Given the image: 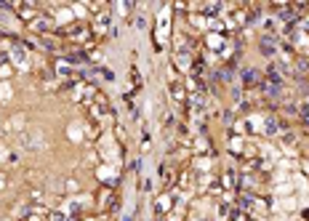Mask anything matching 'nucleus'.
Masks as SVG:
<instances>
[{"label": "nucleus", "mask_w": 309, "mask_h": 221, "mask_svg": "<svg viewBox=\"0 0 309 221\" xmlns=\"http://www.w3.org/2000/svg\"><path fill=\"white\" fill-rule=\"evenodd\" d=\"M173 64H176L179 72L192 75V69H195V54H192V51H173Z\"/></svg>", "instance_id": "4"}, {"label": "nucleus", "mask_w": 309, "mask_h": 221, "mask_svg": "<svg viewBox=\"0 0 309 221\" xmlns=\"http://www.w3.org/2000/svg\"><path fill=\"white\" fill-rule=\"evenodd\" d=\"M8 62L16 64V69H30V51L24 43H8Z\"/></svg>", "instance_id": "2"}, {"label": "nucleus", "mask_w": 309, "mask_h": 221, "mask_svg": "<svg viewBox=\"0 0 309 221\" xmlns=\"http://www.w3.org/2000/svg\"><path fill=\"white\" fill-rule=\"evenodd\" d=\"M67 136H69L72 141H80V139H83V133H80V126H72L69 131H67Z\"/></svg>", "instance_id": "27"}, {"label": "nucleus", "mask_w": 309, "mask_h": 221, "mask_svg": "<svg viewBox=\"0 0 309 221\" xmlns=\"http://www.w3.org/2000/svg\"><path fill=\"white\" fill-rule=\"evenodd\" d=\"M171 8L166 5V8L160 11V19H157V43H166L168 40V32H171Z\"/></svg>", "instance_id": "6"}, {"label": "nucleus", "mask_w": 309, "mask_h": 221, "mask_svg": "<svg viewBox=\"0 0 309 221\" xmlns=\"http://www.w3.org/2000/svg\"><path fill=\"white\" fill-rule=\"evenodd\" d=\"M229 152L242 155V152H245V139H242V136H232V139H229Z\"/></svg>", "instance_id": "19"}, {"label": "nucleus", "mask_w": 309, "mask_h": 221, "mask_svg": "<svg viewBox=\"0 0 309 221\" xmlns=\"http://www.w3.org/2000/svg\"><path fill=\"white\" fill-rule=\"evenodd\" d=\"M134 22H136V30H147V16H141V14H139V16L134 19Z\"/></svg>", "instance_id": "28"}, {"label": "nucleus", "mask_w": 309, "mask_h": 221, "mask_svg": "<svg viewBox=\"0 0 309 221\" xmlns=\"http://www.w3.org/2000/svg\"><path fill=\"white\" fill-rule=\"evenodd\" d=\"M56 75L59 77H64V80H69V77H75V80H77V75H75V67H72V64L67 62V59H64V56H62V59H56Z\"/></svg>", "instance_id": "12"}, {"label": "nucleus", "mask_w": 309, "mask_h": 221, "mask_svg": "<svg viewBox=\"0 0 309 221\" xmlns=\"http://www.w3.org/2000/svg\"><path fill=\"white\" fill-rule=\"evenodd\" d=\"M72 14H75V16H85V5H72Z\"/></svg>", "instance_id": "31"}, {"label": "nucleus", "mask_w": 309, "mask_h": 221, "mask_svg": "<svg viewBox=\"0 0 309 221\" xmlns=\"http://www.w3.org/2000/svg\"><path fill=\"white\" fill-rule=\"evenodd\" d=\"M3 189H5V176L0 173V192H3Z\"/></svg>", "instance_id": "32"}, {"label": "nucleus", "mask_w": 309, "mask_h": 221, "mask_svg": "<svg viewBox=\"0 0 309 221\" xmlns=\"http://www.w3.org/2000/svg\"><path fill=\"white\" fill-rule=\"evenodd\" d=\"M11 75H14V67H11V62L0 64V83H8Z\"/></svg>", "instance_id": "23"}, {"label": "nucleus", "mask_w": 309, "mask_h": 221, "mask_svg": "<svg viewBox=\"0 0 309 221\" xmlns=\"http://www.w3.org/2000/svg\"><path fill=\"white\" fill-rule=\"evenodd\" d=\"M5 131H19V133L27 131V115H24V112H16L14 118L5 123Z\"/></svg>", "instance_id": "14"}, {"label": "nucleus", "mask_w": 309, "mask_h": 221, "mask_svg": "<svg viewBox=\"0 0 309 221\" xmlns=\"http://www.w3.org/2000/svg\"><path fill=\"white\" fill-rule=\"evenodd\" d=\"M166 221H187V208H184V205H173L166 213Z\"/></svg>", "instance_id": "17"}, {"label": "nucleus", "mask_w": 309, "mask_h": 221, "mask_svg": "<svg viewBox=\"0 0 309 221\" xmlns=\"http://www.w3.org/2000/svg\"><path fill=\"white\" fill-rule=\"evenodd\" d=\"M11 8L16 11L19 14V19H22V22H35L37 16H40V11H37V5H32V3H11Z\"/></svg>", "instance_id": "5"}, {"label": "nucleus", "mask_w": 309, "mask_h": 221, "mask_svg": "<svg viewBox=\"0 0 309 221\" xmlns=\"http://www.w3.org/2000/svg\"><path fill=\"white\" fill-rule=\"evenodd\" d=\"M173 205H176V203H173V194H171V192H168V194H160V197L155 200V208L163 213V216H166V213H168Z\"/></svg>", "instance_id": "16"}, {"label": "nucleus", "mask_w": 309, "mask_h": 221, "mask_svg": "<svg viewBox=\"0 0 309 221\" xmlns=\"http://www.w3.org/2000/svg\"><path fill=\"white\" fill-rule=\"evenodd\" d=\"M187 22L192 24L195 30H200V32H203V30H208V19L203 16L200 11H197V14H189V16H187Z\"/></svg>", "instance_id": "18"}, {"label": "nucleus", "mask_w": 309, "mask_h": 221, "mask_svg": "<svg viewBox=\"0 0 309 221\" xmlns=\"http://www.w3.org/2000/svg\"><path fill=\"white\" fill-rule=\"evenodd\" d=\"M109 197H112V189L102 187V189H99V211H107V205H109Z\"/></svg>", "instance_id": "22"}, {"label": "nucleus", "mask_w": 309, "mask_h": 221, "mask_svg": "<svg viewBox=\"0 0 309 221\" xmlns=\"http://www.w3.org/2000/svg\"><path fill=\"white\" fill-rule=\"evenodd\" d=\"M219 187L224 192H238V173H235V171H224V173H221V179H219Z\"/></svg>", "instance_id": "11"}, {"label": "nucleus", "mask_w": 309, "mask_h": 221, "mask_svg": "<svg viewBox=\"0 0 309 221\" xmlns=\"http://www.w3.org/2000/svg\"><path fill=\"white\" fill-rule=\"evenodd\" d=\"M299 168H301V171H304L307 176H309V158H301V160H299Z\"/></svg>", "instance_id": "30"}, {"label": "nucleus", "mask_w": 309, "mask_h": 221, "mask_svg": "<svg viewBox=\"0 0 309 221\" xmlns=\"http://www.w3.org/2000/svg\"><path fill=\"white\" fill-rule=\"evenodd\" d=\"M195 173H213V158L211 155H197L195 158Z\"/></svg>", "instance_id": "13"}, {"label": "nucleus", "mask_w": 309, "mask_h": 221, "mask_svg": "<svg viewBox=\"0 0 309 221\" xmlns=\"http://www.w3.org/2000/svg\"><path fill=\"white\" fill-rule=\"evenodd\" d=\"M64 35L69 37V43H91V27L85 22H75L69 27H64Z\"/></svg>", "instance_id": "3"}, {"label": "nucleus", "mask_w": 309, "mask_h": 221, "mask_svg": "<svg viewBox=\"0 0 309 221\" xmlns=\"http://www.w3.org/2000/svg\"><path fill=\"white\" fill-rule=\"evenodd\" d=\"M96 176H99V181H104V184H107V181H115V171H112L109 165H99Z\"/></svg>", "instance_id": "21"}, {"label": "nucleus", "mask_w": 309, "mask_h": 221, "mask_svg": "<svg viewBox=\"0 0 309 221\" xmlns=\"http://www.w3.org/2000/svg\"><path fill=\"white\" fill-rule=\"evenodd\" d=\"M91 32L94 35H107L109 32V14L107 11H99L94 16V22H91Z\"/></svg>", "instance_id": "8"}, {"label": "nucleus", "mask_w": 309, "mask_h": 221, "mask_svg": "<svg viewBox=\"0 0 309 221\" xmlns=\"http://www.w3.org/2000/svg\"><path fill=\"white\" fill-rule=\"evenodd\" d=\"M11 96H14V88H11V83H0V101H8Z\"/></svg>", "instance_id": "25"}, {"label": "nucleus", "mask_w": 309, "mask_h": 221, "mask_svg": "<svg viewBox=\"0 0 309 221\" xmlns=\"http://www.w3.org/2000/svg\"><path fill=\"white\" fill-rule=\"evenodd\" d=\"M54 22L62 24V27H69V24H75V14H72V8H67V5H59L54 11Z\"/></svg>", "instance_id": "10"}, {"label": "nucleus", "mask_w": 309, "mask_h": 221, "mask_svg": "<svg viewBox=\"0 0 309 221\" xmlns=\"http://www.w3.org/2000/svg\"><path fill=\"white\" fill-rule=\"evenodd\" d=\"M195 152L197 155H211V141H208L206 136H197L195 139Z\"/></svg>", "instance_id": "20"}, {"label": "nucleus", "mask_w": 309, "mask_h": 221, "mask_svg": "<svg viewBox=\"0 0 309 221\" xmlns=\"http://www.w3.org/2000/svg\"><path fill=\"white\" fill-rule=\"evenodd\" d=\"M45 221H67V213H64L62 208H51L48 216H45Z\"/></svg>", "instance_id": "24"}, {"label": "nucleus", "mask_w": 309, "mask_h": 221, "mask_svg": "<svg viewBox=\"0 0 309 221\" xmlns=\"http://www.w3.org/2000/svg\"><path fill=\"white\" fill-rule=\"evenodd\" d=\"M232 221H245V216H235Z\"/></svg>", "instance_id": "33"}, {"label": "nucleus", "mask_w": 309, "mask_h": 221, "mask_svg": "<svg viewBox=\"0 0 309 221\" xmlns=\"http://www.w3.org/2000/svg\"><path fill=\"white\" fill-rule=\"evenodd\" d=\"M19 149H30V152H40V149H45L43 128H32V131L19 133Z\"/></svg>", "instance_id": "1"}, {"label": "nucleus", "mask_w": 309, "mask_h": 221, "mask_svg": "<svg viewBox=\"0 0 309 221\" xmlns=\"http://www.w3.org/2000/svg\"><path fill=\"white\" fill-rule=\"evenodd\" d=\"M206 45H208V51H211V54L219 56L221 51H224V45H227V37L219 35V32H208V35H206Z\"/></svg>", "instance_id": "9"}, {"label": "nucleus", "mask_w": 309, "mask_h": 221, "mask_svg": "<svg viewBox=\"0 0 309 221\" xmlns=\"http://www.w3.org/2000/svg\"><path fill=\"white\" fill-rule=\"evenodd\" d=\"M168 96H171V99H173V101H179V104H184V101H187V88H184L181 86V83H168Z\"/></svg>", "instance_id": "15"}, {"label": "nucleus", "mask_w": 309, "mask_h": 221, "mask_svg": "<svg viewBox=\"0 0 309 221\" xmlns=\"http://www.w3.org/2000/svg\"><path fill=\"white\" fill-rule=\"evenodd\" d=\"M27 27H30L32 32H37V35H48V32L56 27V22H54V16H37L35 22L27 24Z\"/></svg>", "instance_id": "7"}, {"label": "nucleus", "mask_w": 309, "mask_h": 221, "mask_svg": "<svg viewBox=\"0 0 309 221\" xmlns=\"http://www.w3.org/2000/svg\"><path fill=\"white\" fill-rule=\"evenodd\" d=\"M280 208H282V211H293V208H296V197H293V194H288L285 200L280 197Z\"/></svg>", "instance_id": "26"}, {"label": "nucleus", "mask_w": 309, "mask_h": 221, "mask_svg": "<svg viewBox=\"0 0 309 221\" xmlns=\"http://www.w3.org/2000/svg\"><path fill=\"white\" fill-rule=\"evenodd\" d=\"M8 149H5V147H0V165H5V162H8Z\"/></svg>", "instance_id": "29"}]
</instances>
